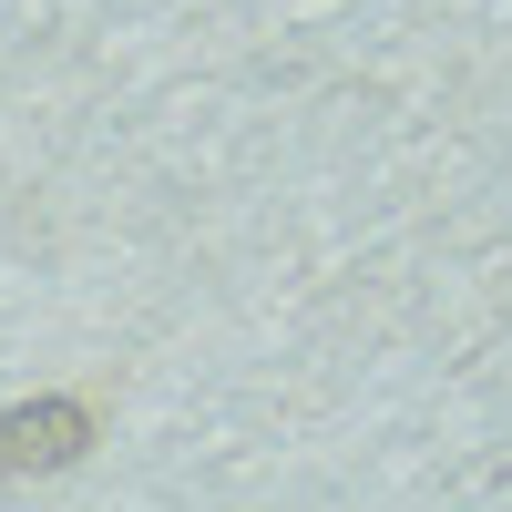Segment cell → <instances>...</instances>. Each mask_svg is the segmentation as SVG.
Instances as JSON below:
<instances>
[{
    "label": "cell",
    "instance_id": "6da1fadb",
    "mask_svg": "<svg viewBox=\"0 0 512 512\" xmlns=\"http://www.w3.org/2000/svg\"><path fill=\"white\" fill-rule=\"evenodd\" d=\"M82 451H93V410H82V400H21V410H0V482L72 472Z\"/></svg>",
    "mask_w": 512,
    "mask_h": 512
}]
</instances>
